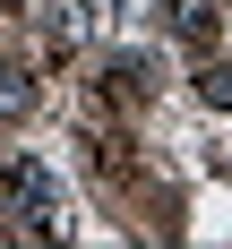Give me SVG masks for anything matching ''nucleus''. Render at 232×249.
Wrapping results in <instances>:
<instances>
[{"mask_svg":"<svg viewBox=\"0 0 232 249\" xmlns=\"http://www.w3.org/2000/svg\"><path fill=\"white\" fill-rule=\"evenodd\" d=\"M103 26H112V0H52V43H60V52L95 43Z\"/></svg>","mask_w":232,"mask_h":249,"instance_id":"obj_2","label":"nucleus"},{"mask_svg":"<svg viewBox=\"0 0 232 249\" xmlns=\"http://www.w3.org/2000/svg\"><path fill=\"white\" fill-rule=\"evenodd\" d=\"M172 35L180 43H206L215 35V0H172Z\"/></svg>","mask_w":232,"mask_h":249,"instance_id":"obj_4","label":"nucleus"},{"mask_svg":"<svg viewBox=\"0 0 232 249\" xmlns=\"http://www.w3.org/2000/svg\"><path fill=\"white\" fill-rule=\"evenodd\" d=\"M26 112H35V77L18 60H0V121H26Z\"/></svg>","mask_w":232,"mask_h":249,"instance_id":"obj_3","label":"nucleus"},{"mask_svg":"<svg viewBox=\"0 0 232 249\" xmlns=\"http://www.w3.org/2000/svg\"><path fill=\"white\" fill-rule=\"evenodd\" d=\"M0 9H9V0H0Z\"/></svg>","mask_w":232,"mask_h":249,"instance_id":"obj_6","label":"nucleus"},{"mask_svg":"<svg viewBox=\"0 0 232 249\" xmlns=\"http://www.w3.org/2000/svg\"><path fill=\"white\" fill-rule=\"evenodd\" d=\"M198 95L206 103H232V60H206V69H198Z\"/></svg>","mask_w":232,"mask_h":249,"instance_id":"obj_5","label":"nucleus"},{"mask_svg":"<svg viewBox=\"0 0 232 249\" xmlns=\"http://www.w3.org/2000/svg\"><path fill=\"white\" fill-rule=\"evenodd\" d=\"M0 198H9V215H18V232H35V241H60V189H52V172L43 163H9V172H0Z\"/></svg>","mask_w":232,"mask_h":249,"instance_id":"obj_1","label":"nucleus"}]
</instances>
